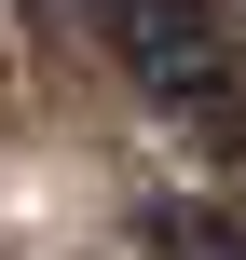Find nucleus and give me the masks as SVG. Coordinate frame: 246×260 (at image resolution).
Instances as JSON below:
<instances>
[{
    "instance_id": "f257e3e1",
    "label": "nucleus",
    "mask_w": 246,
    "mask_h": 260,
    "mask_svg": "<svg viewBox=\"0 0 246 260\" xmlns=\"http://www.w3.org/2000/svg\"><path fill=\"white\" fill-rule=\"evenodd\" d=\"M96 27H110V55H123L164 110H192V96L233 82V27H219V0H96Z\"/></svg>"
},
{
    "instance_id": "f03ea898",
    "label": "nucleus",
    "mask_w": 246,
    "mask_h": 260,
    "mask_svg": "<svg viewBox=\"0 0 246 260\" xmlns=\"http://www.w3.org/2000/svg\"><path fill=\"white\" fill-rule=\"evenodd\" d=\"M123 233H137L151 260H246V219H233V206H205V192H137Z\"/></svg>"
}]
</instances>
